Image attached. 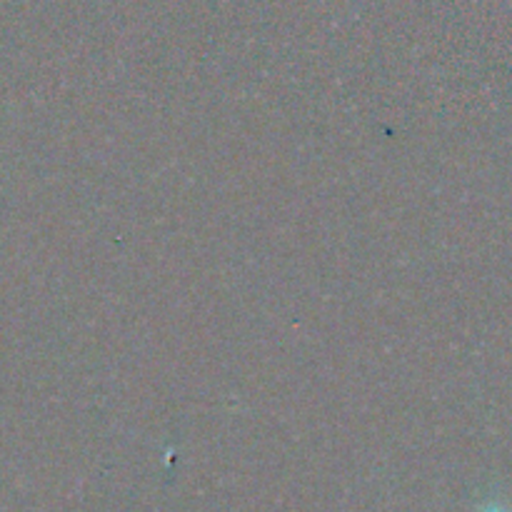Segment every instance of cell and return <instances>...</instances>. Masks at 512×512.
<instances>
[{
	"instance_id": "cell-1",
	"label": "cell",
	"mask_w": 512,
	"mask_h": 512,
	"mask_svg": "<svg viewBox=\"0 0 512 512\" xmlns=\"http://www.w3.org/2000/svg\"><path fill=\"white\" fill-rule=\"evenodd\" d=\"M490 512H503V510H490Z\"/></svg>"
}]
</instances>
